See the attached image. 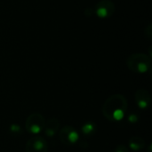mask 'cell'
I'll return each mask as SVG.
<instances>
[{
	"mask_svg": "<svg viewBox=\"0 0 152 152\" xmlns=\"http://www.w3.org/2000/svg\"><path fill=\"white\" fill-rule=\"evenodd\" d=\"M115 152H129V150L127 149L126 146L121 144V145H118V146L116 148Z\"/></svg>",
	"mask_w": 152,
	"mask_h": 152,
	"instance_id": "cell-13",
	"label": "cell"
},
{
	"mask_svg": "<svg viewBox=\"0 0 152 152\" xmlns=\"http://www.w3.org/2000/svg\"><path fill=\"white\" fill-rule=\"evenodd\" d=\"M138 120H139V118H138V116L135 115V114H131V115L128 117V121H129L131 124H134V123H136Z\"/></svg>",
	"mask_w": 152,
	"mask_h": 152,
	"instance_id": "cell-12",
	"label": "cell"
},
{
	"mask_svg": "<svg viewBox=\"0 0 152 152\" xmlns=\"http://www.w3.org/2000/svg\"><path fill=\"white\" fill-rule=\"evenodd\" d=\"M60 122L56 118H51L45 123L44 133L47 137H53L59 131Z\"/></svg>",
	"mask_w": 152,
	"mask_h": 152,
	"instance_id": "cell-8",
	"label": "cell"
},
{
	"mask_svg": "<svg viewBox=\"0 0 152 152\" xmlns=\"http://www.w3.org/2000/svg\"><path fill=\"white\" fill-rule=\"evenodd\" d=\"M128 102L126 98L120 94L110 96L102 105V114L110 122L122 120L127 110Z\"/></svg>",
	"mask_w": 152,
	"mask_h": 152,
	"instance_id": "cell-1",
	"label": "cell"
},
{
	"mask_svg": "<svg viewBox=\"0 0 152 152\" xmlns=\"http://www.w3.org/2000/svg\"><path fill=\"white\" fill-rule=\"evenodd\" d=\"M115 9V4L111 0H101L94 7V12L100 19H108L113 15Z\"/></svg>",
	"mask_w": 152,
	"mask_h": 152,
	"instance_id": "cell-4",
	"label": "cell"
},
{
	"mask_svg": "<svg viewBox=\"0 0 152 152\" xmlns=\"http://www.w3.org/2000/svg\"><path fill=\"white\" fill-rule=\"evenodd\" d=\"M145 34H146V36L150 38V39H151L152 38V25L151 24H150L146 28H145Z\"/></svg>",
	"mask_w": 152,
	"mask_h": 152,
	"instance_id": "cell-14",
	"label": "cell"
},
{
	"mask_svg": "<svg viewBox=\"0 0 152 152\" xmlns=\"http://www.w3.org/2000/svg\"><path fill=\"white\" fill-rule=\"evenodd\" d=\"M136 105L141 110H147L151 102V94L143 88L138 89L134 95Z\"/></svg>",
	"mask_w": 152,
	"mask_h": 152,
	"instance_id": "cell-7",
	"label": "cell"
},
{
	"mask_svg": "<svg viewBox=\"0 0 152 152\" xmlns=\"http://www.w3.org/2000/svg\"><path fill=\"white\" fill-rule=\"evenodd\" d=\"M81 132L86 136H90L96 132V125L94 122H86L81 126Z\"/></svg>",
	"mask_w": 152,
	"mask_h": 152,
	"instance_id": "cell-10",
	"label": "cell"
},
{
	"mask_svg": "<svg viewBox=\"0 0 152 152\" xmlns=\"http://www.w3.org/2000/svg\"><path fill=\"white\" fill-rule=\"evenodd\" d=\"M59 137L62 144L71 146L77 142L79 139V134L74 127L70 126H65L60 130Z\"/></svg>",
	"mask_w": 152,
	"mask_h": 152,
	"instance_id": "cell-5",
	"label": "cell"
},
{
	"mask_svg": "<svg viewBox=\"0 0 152 152\" xmlns=\"http://www.w3.org/2000/svg\"><path fill=\"white\" fill-rule=\"evenodd\" d=\"M9 130L12 134H19L21 133V127L17 124H12L9 127Z\"/></svg>",
	"mask_w": 152,
	"mask_h": 152,
	"instance_id": "cell-11",
	"label": "cell"
},
{
	"mask_svg": "<svg viewBox=\"0 0 152 152\" xmlns=\"http://www.w3.org/2000/svg\"><path fill=\"white\" fill-rule=\"evenodd\" d=\"M128 145L133 151H139L145 147V141L142 137L134 136L128 141Z\"/></svg>",
	"mask_w": 152,
	"mask_h": 152,
	"instance_id": "cell-9",
	"label": "cell"
},
{
	"mask_svg": "<svg viewBox=\"0 0 152 152\" xmlns=\"http://www.w3.org/2000/svg\"><path fill=\"white\" fill-rule=\"evenodd\" d=\"M45 120L39 113H33L29 115L25 123V129L28 134H37L44 130Z\"/></svg>",
	"mask_w": 152,
	"mask_h": 152,
	"instance_id": "cell-3",
	"label": "cell"
},
{
	"mask_svg": "<svg viewBox=\"0 0 152 152\" xmlns=\"http://www.w3.org/2000/svg\"><path fill=\"white\" fill-rule=\"evenodd\" d=\"M126 64L131 71L137 74H144L151 69V56L142 53H133L128 57Z\"/></svg>",
	"mask_w": 152,
	"mask_h": 152,
	"instance_id": "cell-2",
	"label": "cell"
},
{
	"mask_svg": "<svg viewBox=\"0 0 152 152\" xmlns=\"http://www.w3.org/2000/svg\"><path fill=\"white\" fill-rule=\"evenodd\" d=\"M25 151L26 152H47V142L41 136H34L27 142Z\"/></svg>",
	"mask_w": 152,
	"mask_h": 152,
	"instance_id": "cell-6",
	"label": "cell"
}]
</instances>
